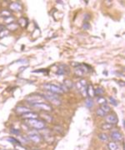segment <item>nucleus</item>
<instances>
[{"mask_svg": "<svg viewBox=\"0 0 125 150\" xmlns=\"http://www.w3.org/2000/svg\"><path fill=\"white\" fill-rule=\"evenodd\" d=\"M44 99H46L48 102H50L51 104H54V105H60L61 104V100L59 99L58 94L53 93L51 92H45L43 94Z\"/></svg>", "mask_w": 125, "mask_h": 150, "instance_id": "f257e3e1", "label": "nucleus"}, {"mask_svg": "<svg viewBox=\"0 0 125 150\" xmlns=\"http://www.w3.org/2000/svg\"><path fill=\"white\" fill-rule=\"evenodd\" d=\"M28 124L32 128L38 130H42L45 128V122L40 119H29Z\"/></svg>", "mask_w": 125, "mask_h": 150, "instance_id": "f03ea898", "label": "nucleus"}, {"mask_svg": "<svg viewBox=\"0 0 125 150\" xmlns=\"http://www.w3.org/2000/svg\"><path fill=\"white\" fill-rule=\"evenodd\" d=\"M26 100L30 104H38V103H43V101L44 100V98L41 94H37L33 93L31 95L28 96L26 98Z\"/></svg>", "mask_w": 125, "mask_h": 150, "instance_id": "7ed1b4c3", "label": "nucleus"}, {"mask_svg": "<svg viewBox=\"0 0 125 150\" xmlns=\"http://www.w3.org/2000/svg\"><path fill=\"white\" fill-rule=\"evenodd\" d=\"M43 88H44V89H46V91L51 92V93L55 94H61L63 93L59 85L58 86V85L53 84V83H46V84L43 85Z\"/></svg>", "mask_w": 125, "mask_h": 150, "instance_id": "20e7f679", "label": "nucleus"}, {"mask_svg": "<svg viewBox=\"0 0 125 150\" xmlns=\"http://www.w3.org/2000/svg\"><path fill=\"white\" fill-rule=\"evenodd\" d=\"M77 88L78 89V91L82 93L83 96H87V87H88V83L87 81L85 79H81L79 80L78 83H76Z\"/></svg>", "mask_w": 125, "mask_h": 150, "instance_id": "39448f33", "label": "nucleus"}, {"mask_svg": "<svg viewBox=\"0 0 125 150\" xmlns=\"http://www.w3.org/2000/svg\"><path fill=\"white\" fill-rule=\"evenodd\" d=\"M33 107L36 108V109H38L42 111H44V112H51L53 110V108L50 104H46V103L43 102V103H38V104H31Z\"/></svg>", "mask_w": 125, "mask_h": 150, "instance_id": "423d86ee", "label": "nucleus"}, {"mask_svg": "<svg viewBox=\"0 0 125 150\" xmlns=\"http://www.w3.org/2000/svg\"><path fill=\"white\" fill-rule=\"evenodd\" d=\"M87 67H88L87 65H81L80 64L78 67H77L76 69H75V70H74L75 74L78 75L79 77L83 76V74H85V73H87V69H86Z\"/></svg>", "mask_w": 125, "mask_h": 150, "instance_id": "0eeeda50", "label": "nucleus"}, {"mask_svg": "<svg viewBox=\"0 0 125 150\" xmlns=\"http://www.w3.org/2000/svg\"><path fill=\"white\" fill-rule=\"evenodd\" d=\"M110 137L115 142H120L123 139V134L119 131H113L111 132Z\"/></svg>", "mask_w": 125, "mask_h": 150, "instance_id": "6e6552de", "label": "nucleus"}, {"mask_svg": "<svg viewBox=\"0 0 125 150\" xmlns=\"http://www.w3.org/2000/svg\"><path fill=\"white\" fill-rule=\"evenodd\" d=\"M105 120L107 121V123H111V124H116L118 123V118L114 113H111L105 117Z\"/></svg>", "mask_w": 125, "mask_h": 150, "instance_id": "1a4fd4ad", "label": "nucleus"}, {"mask_svg": "<svg viewBox=\"0 0 125 150\" xmlns=\"http://www.w3.org/2000/svg\"><path fill=\"white\" fill-rule=\"evenodd\" d=\"M29 138L34 143H39L41 141V136L36 133H31L29 135Z\"/></svg>", "mask_w": 125, "mask_h": 150, "instance_id": "9d476101", "label": "nucleus"}, {"mask_svg": "<svg viewBox=\"0 0 125 150\" xmlns=\"http://www.w3.org/2000/svg\"><path fill=\"white\" fill-rule=\"evenodd\" d=\"M22 117L24 118H27V119H35L38 117V114L34 112H28L22 114Z\"/></svg>", "mask_w": 125, "mask_h": 150, "instance_id": "9b49d317", "label": "nucleus"}, {"mask_svg": "<svg viewBox=\"0 0 125 150\" xmlns=\"http://www.w3.org/2000/svg\"><path fill=\"white\" fill-rule=\"evenodd\" d=\"M68 73V68L67 65H59V70H58L57 74L59 75H63V74H67Z\"/></svg>", "mask_w": 125, "mask_h": 150, "instance_id": "f8f14e48", "label": "nucleus"}, {"mask_svg": "<svg viewBox=\"0 0 125 150\" xmlns=\"http://www.w3.org/2000/svg\"><path fill=\"white\" fill-rule=\"evenodd\" d=\"M16 112L18 113H21V114H24L25 113L30 112V109L27 107H24V106H18L16 108Z\"/></svg>", "mask_w": 125, "mask_h": 150, "instance_id": "ddd939ff", "label": "nucleus"}, {"mask_svg": "<svg viewBox=\"0 0 125 150\" xmlns=\"http://www.w3.org/2000/svg\"><path fill=\"white\" fill-rule=\"evenodd\" d=\"M87 96H89V98H93V97H94L95 96L94 86H93L92 84L88 85V87H87Z\"/></svg>", "mask_w": 125, "mask_h": 150, "instance_id": "4468645a", "label": "nucleus"}, {"mask_svg": "<svg viewBox=\"0 0 125 150\" xmlns=\"http://www.w3.org/2000/svg\"><path fill=\"white\" fill-rule=\"evenodd\" d=\"M10 8L13 11H20L22 9V5L19 3H13L10 5Z\"/></svg>", "mask_w": 125, "mask_h": 150, "instance_id": "2eb2a0df", "label": "nucleus"}, {"mask_svg": "<svg viewBox=\"0 0 125 150\" xmlns=\"http://www.w3.org/2000/svg\"><path fill=\"white\" fill-rule=\"evenodd\" d=\"M97 103L100 105H103V104H107V99L103 96H98L97 98Z\"/></svg>", "mask_w": 125, "mask_h": 150, "instance_id": "dca6fc26", "label": "nucleus"}, {"mask_svg": "<svg viewBox=\"0 0 125 150\" xmlns=\"http://www.w3.org/2000/svg\"><path fill=\"white\" fill-rule=\"evenodd\" d=\"M104 92H105V90L103 89L102 87H98V88L94 90V94L97 96H102L104 93Z\"/></svg>", "mask_w": 125, "mask_h": 150, "instance_id": "f3484780", "label": "nucleus"}, {"mask_svg": "<svg viewBox=\"0 0 125 150\" xmlns=\"http://www.w3.org/2000/svg\"><path fill=\"white\" fill-rule=\"evenodd\" d=\"M85 105L86 107H88L89 109H91V108L94 106V100H93L92 98H88L85 100Z\"/></svg>", "mask_w": 125, "mask_h": 150, "instance_id": "a211bd4d", "label": "nucleus"}, {"mask_svg": "<svg viewBox=\"0 0 125 150\" xmlns=\"http://www.w3.org/2000/svg\"><path fill=\"white\" fill-rule=\"evenodd\" d=\"M98 138L100 139L101 141H103V142H107V141L108 140V135H107L106 133H99L98 135Z\"/></svg>", "mask_w": 125, "mask_h": 150, "instance_id": "6ab92c4d", "label": "nucleus"}, {"mask_svg": "<svg viewBox=\"0 0 125 150\" xmlns=\"http://www.w3.org/2000/svg\"><path fill=\"white\" fill-rule=\"evenodd\" d=\"M63 85H64V86L66 87L68 89H69V88H71L73 86V83L71 80L66 79V80H64V82H63Z\"/></svg>", "mask_w": 125, "mask_h": 150, "instance_id": "aec40b11", "label": "nucleus"}, {"mask_svg": "<svg viewBox=\"0 0 125 150\" xmlns=\"http://www.w3.org/2000/svg\"><path fill=\"white\" fill-rule=\"evenodd\" d=\"M108 148L109 150H117L118 145L115 142H109L108 144Z\"/></svg>", "mask_w": 125, "mask_h": 150, "instance_id": "412c9836", "label": "nucleus"}, {"mask_svg": "<svg viewBox=\"0 0 125 150\" xmlns=\"http://www.w3.org/2000/svg\"><path fill=\"white\" fill-rule=\"evenodd\" d=\"M7 140H8V142L11 143V144H15V145H22V144H21V143L19 142L18 139L14 138H7Z\"/></svg>", "mask_w": 125, "mask_h": 150, "instance_id": "4be33fe9", "label": "nucleus"}, {"mask_svg": "<svg viewBox=\"0 0 125 150\" xmlns=\"http://www.w3.org/2000/svg\"><path fill=\"white\" fill-rule=\"evenodd\" d=\"M113 124H111V123H103V124L101 126V128L102 129H104V130H109L113 128Z\"/></svg>", "mask_w": 125, "mask_h": 150, "instance_id": "5701e85b", "label": "nucleus"}, {"mask_svg": "<svg viewBox=\"0 0 125 150\" xmlns=\"http://www.w3.org/2000/svg\"><path fill=\"white\" fill-rule=\"evenodd\" d=\"M100 109H102V110L105 113H108L110 111V107L108 105V104H103V105H101V107H100Z\"/></svg>", "mask_w": 125, "mask_h": 150, "instance_id": "b1692460", "label": "nucleus"}, {"mask_svg": "<svg viewBox=\"0 0 125 150\" xmlns=\"http://www.w3.org/2000/svg\"><path fill=\"white\" fill-rule=\"evenodd\" d=\"M97 114H98V116H99V117H102V118H103V117H105L106 116V113H105L104 112H103V110H102L101 109H97Z\"/></svg>", "mask_w": 125, "mask_h": 150, "instance_id": "393cba45", "label": "nucleus"}, {"mask_svg": "<svg viewBox=\"0 0 125 150\" xmlns=\"http://www.w3.org/2000/svg\"><path fill=\"white\" fill-rule=\"evenodd\" d=\"M108 100H109V102H110L111 104H112L113 106H117L118 104H119V103H118V101L116 100V99L114 98L113 97H109V98H108Z\"/></svg>", "mask_w": 125, "mask_h": 150, "instance_id": "a878e982", "label": "nucleus"}, {"mask_svg": "<svg viewBox=\"0 0 125 150\" xmlns=\"http://www.w3.org/2000/svg\"><path fill=\"white\" fill-rule=\"evenodd\" d=\"M8 28H9L11 30H15L16 29L18 28V24L13 23H10L9 24H8Z\"/></svg>", "mask_w": 125, "mask_h": 150, "instance_id": "bb28decb", "label": "nucleus"}, {"mask_svg": "<svg viewBox=\"0 0 125 150\" xmlns=\"http://www.w3.org/2000/svg\"><path fill=\"white\" fill-rule=\"evenodd\" d=\"M10 132L13 134H16V135H20V131H19L18 129H16V128H12V129L10 130Z\"/></svg>", "mask_w": 125, "mask_h": 150, "instance_id": "cd10ccee", "label": "nucleus"}, {"mask_svg": "<svg viewBox=\"0 0 125 150\" xmlns=\"http://www.w3.org/2000/svg\"><path fill=\"white\" fill-rule=\"evenodd\" d=\"M83 28L84 29H89V28H90V25H89V23H84L83 25Z\"/></svg>", "mask_w": 125, "mask_h": 150, "instance_id": "c85d7f7f", "label": "nucleus"}, {"mask_svg": "<svg viewBox=\"0 0 125 150\" xmlns=\"http://www.w3.org/2000/svg\"><path fill=\"white\" fill-rule=\"evenodd\" d=\"M17 149L18 150H27L25 148H24L22 145H17Z\"/></svg>", "mask_w": 125, "mask_h": 150, "instance_id": "c756f323", "label": "nucleus"}, {"mask_svg": "<svg viewBox=\"0 0 125 150\" xmlns=\"http://www.w3.org/2000/svg\"><path fill=\"white\" fill-rule=\"evenodd\" d=\"M84 16H85V18H84V20H85V21H88V20H89V19H90V15L88 14V13H86Z\"/></svg>", "mask_w": 125, "mask_h": 150, "instance_id": "7c9ffc66", "label": "nucleus"}, {"mask_svg": "<svg viewBox=\"0 0 125 150\" xmlns=\"http://www.w3.org/2000/svg\"><path fill=\"white\" fill-rule=\"evenodd\" d=\"M1 74H2V70H0V75H1Z\"/></svg>", "mask_w": 125, "mask_h": 150, "instance_id": "2f4dec72", "label": "nucleus"}, {"mask_svg": "<svg viewBox=\"0 0 125 150\" xmlns=\"http://www.w3.org/2000/svg\"><path fill=\"white\" fill-rule=\"evenodd\" d=\"M34 150H37V149H34Z\"/></svg>", "mask_w": 125, "mask_h": 150, "instance_id": "473e14b6", "label": "nucleus"}]
</instances>
